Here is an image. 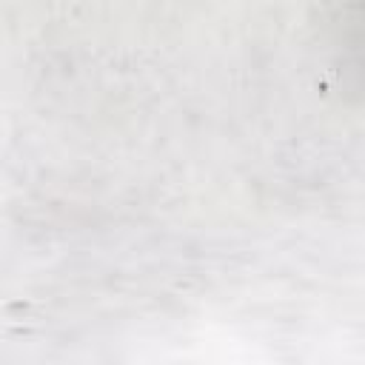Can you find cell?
Instances as JSON below:
<instances>
[{"label":"cell","mask_w":365,"mask_h":365,"mask_svg":"<svg viewBox=\"0 0 365 365\" xmlns=\"http://www.w3.org/2000/svg\"><path fill=\"white\" fill-rule=\"evenodd\" d=\"M319 43L342 91L365 106V0H325Z\"/></svg>","instance_id":"6da1fadb"}]
</instances>
